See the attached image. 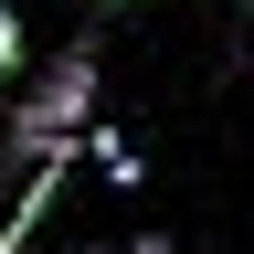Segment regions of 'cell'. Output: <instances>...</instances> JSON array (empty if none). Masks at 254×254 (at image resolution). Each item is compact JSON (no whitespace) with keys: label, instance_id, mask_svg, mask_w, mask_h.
Returning a JSON list of instances; mask_svg holds the SVG:
<instances>
[{"label":"cell","instance_id":"cell-1","mask_svg":"<svg viewBox=\"0 0 254 254\" xmlns=\"http://www.w3.org/2000/svg\"><path fill=\"white\" fill-rule=\"evenodd\" d=\"M85 127H95V53L74 43V53H53L43 74L11 95V127H0V148H11L21 170H43V159H64Z\"/></svg>","mask_w":254,"mask_h":254},{"label":"cell","instance_id":"cell-2","mask_svg":"<svg viewBox=\"0 0 254 254\" xmlns=\"http://www.w3.org/2000/svg\"><path fill=\"white\" fill-rule=\"evenodd\" d=\"M85 148H95V170H106L117 190H127V180H138V148H127V138H106V127H85Z\"/></svg>","mask_w":254,"mask_h":254},{"label":"cell","instance_id":"cell-3","mask_svg":"<svg viewBox=\"0 0 254 254\" xmlns=\"http://www.w3.org/2000/svg\"><path fill=\"white\" fill-rule=\"evenodd\" d=\"M11 74H32V32H21V11H0V85Z\"/></svg>","mask_w":254,"mask_h":254},{"label":"cell","instance_id":"cell-4","mask_svg":"<svg viewBox=\"0 0 254 254\" xmlns=\"http://www.w3.org/2000/svg\"><path fill=\"white\" fill-rule=\"evenodd\" d=\"M95 11H127V0H95Z\"/></svg>","mask_w":254,"mask_h":254},{"label":"cell","instance_id":"cell-5","mask_svg":"<svg viewBox=\"0 0 254 254\" xmlns=\"http://www.w3.org/2000/svg\"><path fill=\"white\" fill-rule=\"evenodd\" d=\"M32 254H53V244H32Z\"/></svg>","mask_w":254,"mask_h":254}]
</instances>
